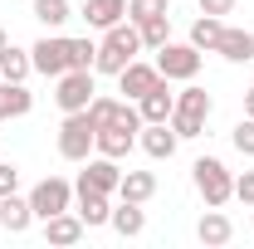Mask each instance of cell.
<instances>
[{"label": "cell", "mask_w": 254, "mask_h": 249, "mask_svg": "<svg viewBox=\"0 0 254 249\" xmlns=\"http://www.w3.org/2000/svg\"><path fill=\"white\" fill-rule=\"evenodd\" d=\"M137 54H142V34H137V25H132V20H118L113 30H103V44H98V54H93V68L118 78Z\"/></svg>", "instance_id": "6da1fadb"}, {"label": "cell", "mask_w": 254, "mask_h": 249, "mask_svg": "<svg viewBox=\"0 0 254 249\" xmlns=\"http://www.w3.org/2000/svg\"><path fill=\"white\" fill-rule=\"evenodd\" d=\"M210 108H215V103H210L205 88H195V83L181 88V93H176V108H171V127H176V137H200Z\"/></svg>", "instance_id": "7a4b0ae2"}, {"label": "cell", "mask_w": 254, "mask_h": 249, "mask_svg": "<svg viewBox=\"0 0 254 249\" xmlns=\"http://www.w3.org/2000/svg\"><path fill=\"white\" fill-rule=\"evenodd\" d=\"M93 137H98V123L88 118V108H83V113H64V123H59V156L64 161H88Z\"/></svg>", "instance_id": "3957f363"}, {"label": "cell", "mask_w": 254, "mask_h": 249, "mask_svg": "<svg viewBox=\"0 0 254 249\" xmlns=\"http://www.w3.org/2000/svg\"><path fill=\"white\" fill-rule=\"evenodd\" d=\"M190 176H195V190H200L205 205H225V200L235 195V176L225 171L220 156H200V161L190 166Z\"/></svg>", "instance_id": "277c9868"}, {"label": "cell", "mask_w": 254, "mask_h": 249, "mask_svg": "<svg viewBox=\"0 0 254 249\" xmlns=\"http://www.w3.org/2000/svg\"><path fill=\"white\" fill-rule=\"evenodd\" d=\"M157 73L166 78V83H171V78L190 83V78L200 73V49H195V44H171V39H166V44L157 49Z\"/></svg>", "instance_id": "5b68a950"}, {"label": "cell", "mask_w": 254, "mask_h": 249, "mask_svg": "<svg viewBox=\"0 0 254 249\" xmlns=\"http://www.w3.org/2000/svg\"><path fill=\"white\" fill-rule=\"evenodd\" d=\"M30 210H34V220H49V215L73 210V186H68L64 176H44V181L30 190Z\"/></svg>", "instance_id": "8992f818"}, {"label": "cell", "mask_w": 254, "mask_h": 249, "mask_svg": "<svg viewBox=\"0 0 254 249\" xmlns=\"http://www.w3.org/2000/svg\"><path fill=\"white\" fill-rule=\"evenodd\" d=\"M93 68H68L59 73V88H54V103H59L64 113H83L88 103H93Z\"/></svg>", "instance_id": "52a82bcc"}, {"label": "cell", "mask_w": 254, "mask_h": 249, "mask_svg": "<svg viewBox=\"0 0 254 249\" xmlns=\"http://www.w3.org/2000/svg\"><path fill=\"white\" fill-rule=\"evenodd\" d=\"M30 59H34V73L59 78V73H68V39H64V34H44L30 49Z\"/></svg>", "instance_id": "ba28073f"}, {"label": "cell", "mask_w": 254, "mask_h": 249, "mask_svg": "<svg viewBox=\"0 0 254 249\" xmlns=\"http://www.w3.org/2000/svg\"><path fill=\"white\" fill-rule=\"evenodd\" d=\"M137 132H142V127H132V123H108V127H98L93 147H98V156H113V161H123V156L137 147Z\"/></svg>", "instance_id": "9c48e42d"}, {"label": "cell", "mask_w": 254, "mask_h": 249, "mask_svg": "<svg viewBox=\"0 0 254 249\" xmlns=\"http://www.w3.org/2000/svg\"><path fill=\"white\" fill-rule=\"evenodd\" d=\"M176 127L171 123H142V132H137V147L152 156V161H171L176 156Z\"/></svg>", "instance_id": "30bf717a"}, {"label": "cell", "mask_w": 254, "mask_h": 249, "mask_svg": "<svg viewBox=\"0 0 254 249\" xmlns=\"http://www.w3.org/2000/svg\"><path fill=\"white\" fill-rule=\"evenodd\" d=\"M157 83H161L157 63H142V59H132V63H127V68H123V73H118V88H123V93L132 98V103H137V98H142V93H152Z\"/></svg>", "instance_id": "8fae6325"}, {"label": "cell", "mask_w": 254, "mask_h": 249, "mask_svg": "<svg viewBox=\"0 0 254 249\" xmlns=\"http://www.w3.org/2000/svg\"><path fill=\"white\" fill-rule=\"evenodd\" d=\"M118 181H123V166H118L113 156H93L88 171L78 176V186H93V190H103V195H118Z\"/></svg>", "instance_id": "7c38bea8"}, {"label": "cell", "mask_w": 254, "mask_h": 249, "mask_svg": "<svg viewBox=\"0 0 254 249\" xmlns=\"http://www.w3.org/2000/svg\"><path fill=\"white\" fill-rule=\"evenodd\" d=\"M171 108H176V93L166 88V78H161L152 93L137 98V113H142V123H171Z\"/></svg>", "instance_id": "4fadbf2b"}, {"label": "cell", "mask_w": 254, "mask_h": 249, "mask_svg": "<svg viewBox=\"0 0 254 249\" xmlns=\"http://www.w3.org/2000/svg\"><path fill=\"white\" fill-rule=\"evenodd\" d=\"M73 195H78V205H73V210H78L83 225H108V220H113V205H108V195H103V190L73 186Z\"/></svg>", "instance_id": "5bb4252c"}, {"label": "cell", "mask_w": 254, "mask_h": 249, "mask_svg": "<svg viewBox=\"0 0 254 249\" xmlns=\"http://www.w3.org/2000/svg\"><path fill=\"white\" fill-rule=\"evenodd\" d=\"M83 230H88V225L78 220V210H64V215H49V220H44V240H49V245H78Z\"/></svg>", "instance_id": "9a60e30c"}, {"label": "cell", "mask_w": 254, "mask_h": 249, "mask_svg": "<svg viewBox=\"0 0 254 249\" xmlns=\"http://www.w3.org/2000/svg\"><path fill=\"white\" fill-rule=\"evenodd\" d=\"M34 108V93L25 83H10V78H0V123H10V118H25Z\"/></svg>", "instance_id": "2e32d148"}, {"label": "cell", "mask_w": 254, "mask_h": 249, "mask_svg": "<svg viewBox=\"0 0 254 249\" xmlns=\"http://www.w3.org/2000/svg\"><path fill=\"white\" fill-rule=\"evenodd\" d=\"M195 235H200V245H230V235H235V225H230V215H220V205H210L205 215H200V225H195Z\"/></svg>", "instance_id": "e0dca14e"}, {"label": "cell", "mask_w": 254, "mask_h": 249, "mask_svg": "<svg viewBox=\"0 0 254 249\" xmlns=\"http://www.w3.org/2000/svg\"><path fill=\"white\" fill-rule=\"evenodd\" d=\"M215 54H225L230 63H250V59H254V34H250V30H230V25H225Z\"/></svg>", "instance_id": "ac0fdd59"}, {"label": "cell", "mask_w": 254, "mask_h": 249, "mask_svg": "<svg viewBox=\"0 0 254 249\" xmlns=\"http://www.w3.org/2000/svg\"><path fill=\"white\" fill-rule=\"evenodd\" d=\"M30 220H34L30 195H25V200H20V195H0V225H5L10 235H25V230H30Z\"/></svg>", "instance_id": "d6986e66"}, {"label": "cell", "mask_w": 254, "mask_h": 249, "mask_svg": "<svg viewBox=\"0 0 254 249\" xmlns=\"http://www.w3.org/2000/svg\"><path fill=\"white\" fill-rule=\"evenodd\" d=\"M83 20L93 30H113L118 20H127V0H88L83 5Z\"/></svg>", "instance_id": "ffe728a7"}, {"label": "cell", "mask_w": 254, "mask_h": 249, "mask_svg": "<svg viewBox=\"0 0 254 249\" xmlns=\"http://www.w3.org/2000/svg\"><path fill=\"white\" fill-rule=\"evenodd\" d=\"M118 195H123V200H137V205H147V200L157 195V176H152V171H123Z\"/></svg>", "instance_id": "44dd1931"}, {"label": "cell", "mask_w": 254, "mask_h": 249, "mask_svg": "<svg viewBox=\"0 0 254 249\" xmlns=\"http://www.w3.org/2000/svg\"><path fill=\"white\" fill-rule=\"evenodd\" d=\"M30 73H34L30 49H15V44H5V49H0V78H10V83H25Z\"/></svg>", "instance_id": "7402d4cb"}, {"label": "cell", "mask_w": 254, "mask_h": 249, "mask_svg": "<svg viewBox=\"0 0 254 249\" xmlns=\"http://www.w3.org/2000/svg\"><path fill=\"white\" fill-rule=\"evenodd\" d=\"M108 225H113L123 240H137V235L147 230V215H142V205H137V200H123V205L113 210V220H108Z\"/></svg>", "instance_id": "603a6c76"}, {"label": "cell", "mask_w": 254, "mask_h": 249, "mask_svg": "<svg viewBox=\"0 0 254 249\" xmlns=\"http://www.w3.org/2000/svg\"><path fill=\"white\" fill-rule=\"evenodd\" d=\"M220 34H225V20H220V15H200V20L190 25V44H195L200 54H205V49L215 54V44H220Z\"/></svg>", "instance_id": "cb8c5ba5"}, {"label": "cell", "mask_w": 254, "mask_h": 249, "mask_svg": "<svg viewBox=\"0 0 254 249\" xmlns=\"http://www.w3.org/2000/svg\"><path fill=\"white\" fill-rule=\"evenodd\" d=\"M137 34H142V49H161V44L171 39V15H152V20H142Z\"/></svg>", "instance_id": "d4e9b609"}, {"label": "cell", "mask_w": 254, "mask_h": 249, "mask_svg": "<svg viewBox=\"0 0 254 249\" xmlns=\"http://www.w3.org/2000/svg\"><path fill=\"white\" fill-rule=\"evenodd\" d=\"M68 15H73V5H68V0H34V20H39L44 30H59Z\"/></svg>", "instance_id": "484cf974"}, {"label": "cell", "mask_w": 254, "mask_h": 249, "mask_svg": "<svg viewBox=\"0 0 254 249\" xmlns=\"http://www.w3.org/2000/svg\"><path fill=\"white\" fill-rule=\"evenodd\" d=\"M98 44L93 39H68V68H93Z\"/></svg>", "instance_id": "4316f807"}, {"label": "cell", "mask_w": 254, "mask_h": 249, "mask_svg": "<svg viewBox=\"0 0 254 249\" xmlns=\"http://www.w3.org/2000/svg\"><path fill=\"white\" fill-rule=\"evenodd\" d=\"M152 15H166V0H127V20L132 25H142Z\"/></svg>", "instance_id": "83f0119b"}, {"label": "cell", "mask_w": 254, "mask_h": 249, "mask_svg": "<svg viewBox=\"0 0 254 249\" xmlns=\"http://www.w3.org/2000/svg\"><path fill=\"white\" fill-rule=\"evenodd\" d=\"M230 142H235V152H240V156H254V118H240L235 132H230Z\"/></svg>", "instance_id": "f1b7e54d"}, {"label": "cell", "mask_w": 254, "mask_h": 249, "mask_svg": "<svg viewBox=\"0 0 254 249\" xmlns=\"http://www.w3.org/2000/svg\"><path fill=\"white\" fill-rule=\"evenodd\" d=\"M15 190H20V166L0 161V195H15Z\"/></svg>", "instance_id": "f546056e"}, {"label": "cell", "mask_w": 254, "mask_h": 249, "mask_svg": "<svg viewBox=\"0 0 254 249\" xmlns=\"http://www.w3.org/2000/svg\"><path fill=\"white\" fill-rule=\"evenodd\" d=\"M235 195H240L245 205H254V171H245V176H235Z\"/></svg>", "instance_id": "4dcf8cb0"}, {"label": "cell", "mask_w": 254, "mask_h": 249, "mask_svg": "<svg viewBox=\"0 0 254 249\" xmlns=\"http://www.w3.org/2000/svg\"><path fill=\"white\" fill-rule=\"evenodd\" d=\"M230 10H235V0H200V15H230Z\"/></svg>", "instance_id": "1f68e13d"}, {"label": "cell", "mask_w": 254, "mask_h": 249, "mask_svg": "<svg viewBox=\"0 0 254 249\" xmlns=\"http://www.w3.org/2000/svg\"><path fill=\"white\" fill-rule=\"evenodd\" d=\"M245 118H254V88L245 93Z\"/></svg>", "instance_id": "d6a6232c"}, {"label": "cell", "mask_w": 254, "mask_h": 249, "mask_svg": "<svg viewBox=\"0 0 254 249\" xmlns=\"http://www.w3.org/2000/svg\"><path fill=\"white\" fill-rule=\"evenodd\" d=\"M5 44H10V34H5V30H0V49H5Z\"/></svg>", "instance_id": "836d02e7"}]
</instances>
